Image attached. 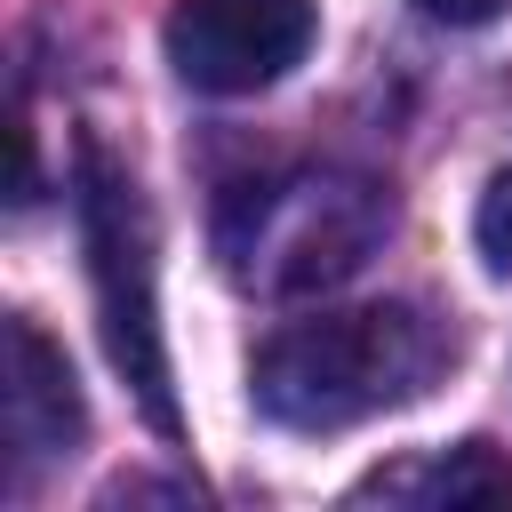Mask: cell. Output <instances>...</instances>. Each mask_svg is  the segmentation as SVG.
<instances>
[{
  "label": "cell",
  "instance_id": "cell-1",
  "mask_svg": "<svg viewBox=\"0 0 512 512\" xmlns=\"http://www.w3.org/2000/svg\"><path fill=\"white\" fill-rule=\"evenodd\" d=\"M456 360V336L424 304H352L288 320L256 344V408L288 432H352L384 408H408L432 392Z\"/></svg>",
  "mask_w": 512,
  "mask_h": 512
},
{
  "label": "cell",
  "instance_id": "cell-5",
  "mask_svg": "<svg viewBox=\"0 0 512 512\" xmlns=\"http://www.w3.org/2000/svg\"><path fill=\"white\" fill-rule=\"evenodd\" d=\"M88 432V408H80V384H72V360L16 312L8 320V440H16V464H56L72 456Z\"/></svg>",
  "mask_w": 512,
  "mask_h": 512
},
{
  "label": "cell",
  "instance_id": "cell-8",
  "mask_svg": "<svg viewBox=\"0 0 512 512\" xmlns=\"http://www.w3.org/2000/svg\"><path fill=\"white\" fill-rule=\"evenodd\" d=\"M432 24H456V32H472V24H496L504 16V0H416Z\"/></svg>",
  "mask_w": 512,
  "mask_h": 512
},
{
  "label": "cell",
  "instance_id": "cell-4",
  "mask_svg": "<svg viewBox=\"0 0 512 512\" xmlns=\"http://www.w3.org/2000/svg\"><path fill=\"white\" fill-rule=\"evenodd\" d=\"M312 32H320L312 0H176L168 64L200 96H256L304 64Z\"/></svg>",
  "mask_w": 512,
  "mask_h": 512
},
{
  "label": "cell",
  "instance_id": "cell-6",
  "mask_svg": "<svg viewBox=\"0 0 512 512\" xmlns=\"http://www.w3.org/2000/svg\"><path fill=\"white\" fill-rule=\"evenodd\" d=\"M360 496H408V504H512V464L488 448V440H464L432 464H400V472H376Z\"/></svg>",
  "mask_w": 512,
  "mask_h": 512
},
{
  "label": "cell",
  "instance_id": "cell-2",
  "mask_svg": "<svg viewBox=\"0 0 512 512\" xmlns=\"http://www.w3.org/2000/svg\"><path fill=\"white\" fill-rule=\"evenodd\" d=\"M392 232V192L352 168H280L216 200V256L248 296H320Z\"/></svg>",
  "mask_w": 512,
  "mask_h": 512
},
{
  "label": "cell",
  "instance_id": "cell-3",
  "mask_svg": "<svg viewBox=\"0 0 512 512\" xmlns=\"http://www.w3.org/2000/svg\"><path fill=\"white\" fill-rule=\"evenodd\" d=\"M80 248H88V280H96V320H104V352L112 368L136 384L152 432H184L176 416V384H168V344H160V296H152V216L136 176L104 152L80 144Z\"/></svg>",
  "mask_w": 512,
  "mask_h": 512
},
{
  "label": "cell",
  "instance_id": "cell-7",
  "mask_svg": "<svg viewBox=\"0 0 512 512\" xmlns=\"http://www.w3.org/2000/svg\"><path fill=\"white\" fill-rule=\"evenodd\" d=\"M472 232H480V256H488L496 272H512V168H504V176L488 184V200H480Z\"/></svg>",
  "mask_w": 512,
  "mask_h": 512
}]
</instances>
